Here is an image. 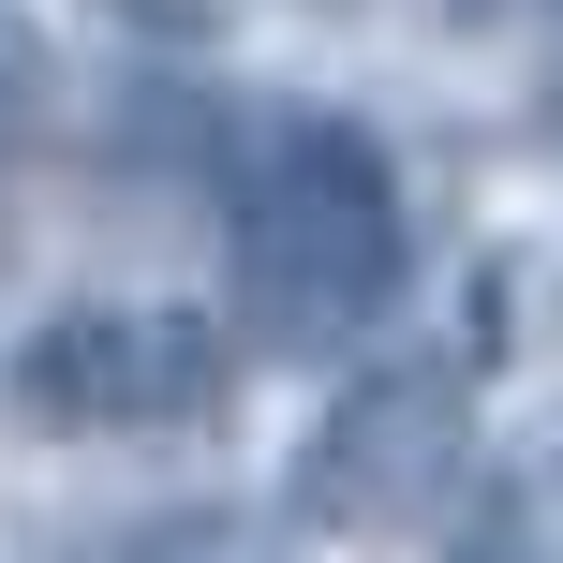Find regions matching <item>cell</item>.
Instances as JSON below:
<instances>
[{"label":"cell","instance_id":"cell-1","mask_svg":"<svg viewBox=\"0 0 563 563\" xmlns=\"http://www.w3.org/2000/svg\"><path fill=\"white\" fill-rule=\"evenodd\" d=\"M416 282V208L371 119L267 104L223 164V311L253 356H356Z\"/></svg>","mask_w":563,"mask_h":563},{"label":"cell","instance_id":"cell-2","mask_svg":"<svg viewBox=\"0 0 563 563\" xmlns=\"http://www.w3.org/2000/svg\"><path fill=\"white\" fill-rule=\"evenodd\" d=\"M475 475V356L460 341H386L341 356L327 416L297 445V534L327 549H430Z\"/></svg>","mask_w":563,"mask_h":563},{"label":"cell","instance_id":"cell-3","mask_svg":"<svg viewBox=\"0 0 563 563\" xmlns=\"http://www.w3.org/2000/svg\"><path fill=\"white\" fill-rule=\"evenodd\" d=\"M238 386V341L194 297H59L15 327L0 400L59 445H134V430H208Z\"/></svg>","mask_w":563,"mask_h":563},{"label":"cell","instance_id":"cell-4","mask_svg":"<svg viewBox=\"0 0 563 563\" xmlns=\"http://www.w3.org/2000/svg\"><path fill=\"white\" fill-rule=\"evenodd\" d=\"M45 104H59V45L0 0V178L30 164V134H45Z\"/></svg>","mask_w":563,"mask_h":563},{"label":"cell","instance_id":"cell-5","mask_svg":"<svg viewBox=\"0 0 563 563\" xmlns=\"http://www.w3.org/2000/svg\"><path fill=\"white\" fill-rule=\"evenodd\" d=\"M311 15H341V0H311Z\"/></svg>","mask_w":563,"mask_h":563}]
</instances>
